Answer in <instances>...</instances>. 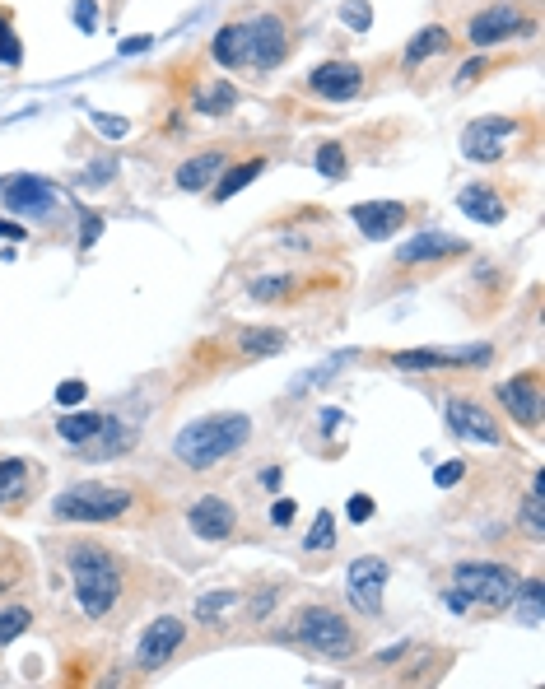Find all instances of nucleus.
I'll use <instances>...</instances> for the list:
<instances>
[{
  "mask_svg": "<svg viewBox=\"0 0 545 689\" xmlns=\"http://www.w3.org/2000/svg\"><path fill=\"white\" fill-rule=\"evenodd\" d=\"M247 438H252V415H233V410L201 415L173 433V457L191 471H210L219 461H229L238 447H247Z\"/></svg>",
  "mask_w": 545,
  "mask_h": 689,
  "instance_id": "f257e3e1",
  "label": "nucleus"
},
{
  "mask_svg": "<svg viewBox=\"0 0 545 689\" xmlns=\"http://www.w3.org/2000/svg\"><path fill=\"white\" fill-rule=\"evenodd\" d=\"M66 568H70V578H75V601H80L84 615H89V620H108L126 592L122 559L98 550V545H70Z\"/></svg>",
  "mask_w": 545,
  "mask_h": 689,
  "instance_id": "f03ea898",
  "label": "nucleus"
},
{
  "mask_svg": "<svg viewBox=\"0 0 545 689\" xmlns=\"http://www.w3.org/2000/svg\"><path fill=\"white\" fill-rule=\"evenodd\" d=\"M289 634H294V643H303L308 652L327 657V662H350L359 652L355 624L345 620L336 606H303L294 615V624H289Z\"/></svg>",
  "mask_w": 545,
  "mask_h": 689,
  "instance_id": "7ed1b4c3",
  "label": "nucleus"
},
{
  "mask_svg": "<svg viewBox=\"0 0 545 689\" xmlns=\"http://www.w3.org/2000/svg\"><path fill=\"white\" fill-rule=\"evenodd\" d=\"M131 503H136V489L94 485V480H84V485H70L66 494H56L52 517L56 522H84V527H98V522H122V517L131 513Z\"/></svg>",
  "mask_w": 545,
  "mask_h": 689,
  "instance_id": "20e7f679",
  "label": "nucleus"
},
{
  "mask_svg": "<svg viewBox=\"0 0 545 689\" xmlns=\"http://www.w3.org/2000/svg\"><path fill=\"white\" fill-rule=\"evenodd\" d=\"M518 582H522L518 568L490 564V559H462V564L452 568V587H457V592H462L471 606H485V610L513 606Z\"/></svg>",
  "mask_w": 545,
  "mask_h": 689,
  "instance_id": "39448f33",
  "label": "nucleus"
},
{
  "mask_svg": "<svg viewBox=\"0 0 545 689\" xmlns=\"http://www.w3.org/2000/svg\"><path fill=\"white\" fill-rule=\"evenodd\" d=\"M0 205H10L14 215H28V219L52 215L56 182H52V177H38V173H10V177H0Z\"/></svg>",
  "mask_w": 545,
  "mask_h": 689,
  "instance_id": "423d86ee",
  "label": "nucleus"
},
{
  "mask_svg": "<svg viewBox=\"0 0 545 689\" xmlns=\"http://www.w3.org/2000/svg\"><path fill=\"white\" fill-rule=\"evenodd\" d=\"M522 28H527V19H522L518 0H494V5H485L480 14L466 19V42L471 47H499V42H508Z\"/></svg>",
  "mask_w": 545,
  "mask_h": 689,
  "instance_id": "0eeeda50",
  "label": "nucleus"
},
{
  "mask_svg": "<svg viewBox=\"0 0 545 689\" xmlns=\"http://www.w3.org/2000/svg\"><path fill=\"white\" fill-rule=\"evenodd\" d=\"M187 527L196 541L224 545V541H233V531H238V508H233L224 494H201V499L187 508Z\"/></svg>",
  "mask_w": 545,
  "mask_h": 689,
  "instance_id": "6e6552de",
  "label": "nucleus"
},
{
  "mask_svg": "<svg viewBox=\"0 0 545 689\" xmlns=\"http://www.w3.org/2000/svg\"><path fill=\"white\" fill-rule=\"evenodd\" d=\"M289 56V28L280 14H257L247 24V66L275 70Z\"/></svg>",
  "mask_w": 545,
  "mask_h": 689,
  "instance_id": "1a4fd4ad",
  "label": "nucleus"
},
{
  "mask_svg": "<svg viewBox=\"0 0 545 689\" xmlns=\"http://www.w3.org/2000/svg\"><path fill=\"white\" fill-rule=\"evenodd\" d=\"M187 643V624L178 620V615H159V620L140 634L136 643V666H145V671H159V666H168L173 657H178V648Z\"/></svg>",
  "mask_w": 545,
  "mask_h": 689,
  "instance_id": "9d476101",
  "label": "nucleus"
},
{
  "mask_svg": "<svg viewBox=\"0 0 545 689\" xmlns=\"http://www.w3.org/2000/svg\"><path fill=\"white\" fill-rule=\"evenodd\" d=\"M387 578H392L387 559H378V554H364V559H355V564H350V578H345V596H350V606L364 610V615H378Z\"/></svg>",
  "mask_w": 545,
  "mask_h": 689,
  "instance_id": "9b49d317",
  "label": "nucleus"
},
{
  "mask_svg": "<svg viewBox=\"0 0 545 689\" xmlns=\"http://www.w3.org/2000/svg\"><path fill=\"white\" fill-rule=\"evenodd\" d=\"M443 415H448V429L457 433V438H476V443H485V447L504 443L499 419L480 406V401H471V396H448V410H443Z\"/></svg>",
  "mask_w": 545,
  "mask_h": 689,
  "instance_id": "f8f14e48",
  "label": "nucleus"
},
{
  "mask_svg": "<svg viewBox=\"0 0 545 689\" xmlns=\"http://www.w3.org/2000/svg\"><path fill=\"white\" fill-rule=\"evenodd\" d=\"M508 136H518V117H480L462 131V154L476 163H494L504 159Z\"/></svg>",
  "mask_w": 545,
  "mask_h": 689,
  "instance_id": "ddd939ff",
  "label": "nucleus"
},
{
  "mask_svg": "<svg viewBox=\"0 0 545 689\" xmlns=\"http://www.w3.org/2000/svg\"><path fill=\"white\" fill-rule=\"evenodd\" d=\"M308 89L327 103H350V98L364 94V66L355 61H322V66L308 70Z\"/></svg>",
  "mask_w": 545,
  "mask_h": 689,
  "instance_id": "4468645a",
  "label": "nucleus"
},
{
  "mask_svg": "<svg viewBox=\"0 0 545 689\" xmlns=\"http://www.w3.org/2000/svg\"><path fill=\"white\" fill-rule=\"evenodd\" d=\"M494 396H499V406L518 419L522 429H541V373H536V368L532 373H518V378L499 382Z\"/></svg>",
  "mask_w": 545,
  "mask_h": 689,
  "instance_id": "2eb2a0df",
  "label": "nucleus"
},
{
  "mask_svg": "<svg viewBox=\"0 0 545 689\" xmlns=\"http://www.w3.org/2000/svg\"><path fill=\"white\" fill-rule=\"evenodd\" d=\"M471 368V364H490V345H462V350H406L392 354V368L415 373V368Z\"/></svg>",
  "mask_w": 545,
  "mask_h": 689,
  "instance_id": "dca6fc26",
  "label": "nucleus"
},
{
  "mask_svg": "<svg viewBox=\"0 0 545 689\" xmlns=\"http://www.w3.org/2000/svg\"><path fill=\"white\" fill-rule=\"evenodd\" d=\"M448 257H466V243L452 238V233H415L410 243H401L396 252V266H434V261H448Z\"/></svg>",
  "mask_w": 545,
  "mask_h": 689,
  "instance_id": "f3484780",
  "label": "nucleus"
},
{
  "mask_svg": "<svg viewBox=\"0 0 545 689\" xmlns=\"http://www.w3.org/2000/svg\"><path fill=\"white\" fill-rule=\"evenodd\" d=\"M350 219H355V229L364 233L368 243H382V238H392V233L406 224L410 210L401 201H364L350 210Z\"/></svg>",
  "mask_w": 545,
  "mask_h": 689,
  "instance_id": "a211bd4d",
  "label": "nucleus"
},
{
  "mask_svg": "<svg viewBox=\"0 0 545 689\" xmlns=\"http://www.w3.org/2000/svg\"><path fill=\"white\" fill-rule=\"evenodd\" d=\"M131 443H136V429H131V424H122L117 415H108V424H103V429H98L89 443L75 447V452H80L84 461H108V457H122Z\"/></svg>",
  "mask_w": 545,
  "mask_h": 689,
  "instance_id": "6ab92c4d",
  "label": "nucleus"
},
{
  "mask_svg": "<svg viewBox=\"0 0 545 689\" xmlns=\"http://www.w3.org/2000/svg\"><path fill=\"white\" fill-rule=\"evenodd\" d=\"M224 163H229V154H224V149H201L196 159L178 163L173 182H178V191H205V187H215V177L224 173Z\"/></svg>",
  "mask_w": 545,
  "mask_h": 689,
  "instance_id": "aec40b11",
  "label": "nucleus"
},
{
  "mask_svg": "<svg viewBox=\"0 0 545 689\" xmlns=\"http://www.w3.org/2000/svg\"><path fill=\"white\" fill-rule=\"evenodd\" d=\"M457 210H462L466 219H476V224H504V201L494 196V187H485V182H471V187L457 191Z\"/></svg>",
  "mask_w": 545,
  "mask_h": 689,
  "instance_id": "412c9836",
  "label": "nucleus"
},
{
  "mask_svg": "<svg viewBox=\"0 0 545 689\" xmlns=\"http://www.w3.org/2000/svg\"><path fill=\"white\" fill-rule=\"evenodd\" d=\"M210 56H215L224 70L247 66V24H224L210 42Z\"/></svg>",
  "mask_w": 545,
  "mask_h": 689,
  "instance_id": "4be33fe9",
  "label": "nucleus"
},
{
  "mask_svg": "<svg viewBox=\"0 0 545 689\" xmlns=\"http://www.w3.org/2000/svg\"><path fill=\"white\" fill-rule=\"evenodd\" d=\"M103 424H108V415H103V410H66V415L56 419V433H61L70 447H80V443H89V438H94Z\"/></svg>",
  "mask_w": 545,
  "mask_h": 689,
  "instance_id": "5701e85b",
  "label": "nucleus"
},
{
  "mask_svg": "<svg viewBox=\"0 0 545 689\" xmlns=\"http://www.w3.org/2000/svg\"><path fill=\"white\" fill-rule=\"evenodd\" d=\"M285 331L280 326H243L238 331V350L252 354V359H261V354H280L285 350Z\"/></svg>",
  "mask_w": 545,
  "mask_h": 689,
  "instance_id": "b1692460",
  "label": "nucleus"
},
{
  "mask_svg": "<svg viewBox=\"0 0 545 689\" xmlns=\"http://www.w3.org/2000/svg\"><path fill=\"white\" fill-rule=\"evenodd\" d=\"M448 28L443 24H429V28H420L415 38L406 42V66H420V61H429V56H438V52H448Z\"/></svg>",
  "mask_w": 545,
  "mask_h": 689,
  "instance_id": "393cba45",
  "label": "nucleus"
},
{
  "mask_svg": "<svg viewBox=\"0 0 545 689\" xmlns=\"http://www.w3.org/2000/svg\"><path fill=\"white\" fill-rule=\"evenodd\" d=\"M233 108H238V89H233L229 80L205 84L201 94H196V112H201V117H229Z\"/></svg>",
  "mask_w": 545,
  "mask_h": 689,
  "instance_id": "a878e982",
  "label": "nucleus"
},
{
  "mask_svg": "<svg viewBox=\"0 0 545 689\" xmlns=\"http://www.w3.org/2000/svg\"><path fill=\"white\" fill-rule=\"evenodd\" d=\"M261 168H266V159H243V163H233V168H224V177H215V201L238 196L247 182H257Z\"/></svg>",
  "mask_w": 545,
  "mask_h": 689,
  "instance_id": "bb28decb",
  "label": "nucleus"
},
{
  "mask_svg": "<svg viewBox=\"0 0 545 689\" xmlns=\"http://www.w3.org/2000/svg\"><path fill=\"white\" fill-rule=\"evenodd\" d=\"M28 475H33V471H28V461H19V457L0 461V508L24 494V489H28Z\"/></svg>",
  "mask_w": 545,
  "mask_h": 689,
  "instance_id": "cd10ccee",
  "label": "nucleus"
},
{
  "mask_svg": "<svg viewBox=\"0 0 545 689\" xmlns=\"http://www.w3.org/2000/svg\"><path fill=\"white\" fill-rule=\"evenodd\" d=\"M289 294H294V280H289V275H261V280L247 284V298H252V303H285Z\"/></svg>",
  "mask_w": 545,
  "mask_h": 689,
  "instance_id": "c85d7f7f",
  "label": "nucleus"
},
{
  "mask_svg": "<svg viewBox=\"0 0 545 689\" xmlns=\"http://www.w3.org/2000/svg\"><path fill=\"white\" fill-rule=\"evenodd\" d=\"M541 578H527V582H518V624H527V629H536L541 624Z\"/></svg>",
  "mask_w": 545,
  "mask_h": 689,
  "instance_id": "c756f323",
  "label": "nucleus"
},
{
  "mask_svg": "<svg viewBox=\"0 0 545 689\" xmlns=\"http://www.w3.org/2000/svg\"><path fill=\"white\" fill-rule=\"evenodd\" d=\"M522 531L532 536V541H541L545 536V508H541V475L532 480V489H527V499H522Z\"/></svg>",
  "mask_w": 545,
  "mask_h": 689,
  "instance_id": "7c9ffc66",
  "label": "nucleus"
},
{
  "mask_svg": "<svg viewBox=\"0 0 545 689\" xmlns=\"http://www.w3.org/2000/svg\"><path fill=\"white\" fill-rule=\"evenodd\" d=\"M28 624H33V610L28 606H5L0 610V648H10L19 634H28Z\"/></svg>",
  "mask_w": 545,
  "mask_h": 689,
  "instance_id": "2f4dec72",
  "label": "nucleus"
},
{
  "mask_svg": "<svg viewBox=\"0 0 545 689\" xmlns=\"http://www.w3.org/2000/svg\"><path fill=\"white\" fill-rule=\"evenodd\" d=\"M24 61V42H19V33H14V24H10V14L0 10V66H19Z\"/></svg>",
  "mask_w": 545,
  "mask_h": 689,
  "instance_id": "473e14b6",
  "label": "nucleus"
},
{
  "mask_svg": "<svg viewBox=\"0 0 545 689\" xmlns=\"http://www.w3.org/2000/svg\"><path fill=\"white\" fill-rule=\"evenodd\" d=\"M331 545H336V517L322 508V513H317V522H313V531L303 536V550L317 554V550H331Z\"/></svg>",
  "mask_w": 545,
  "mask_h": 689,
  "instance_id": "72a5a7b5",
  "label": "nucleus"
},
{
  "mask_svg": "<svg viewBox=\"0 0 545 689\" xmlns=\"http://www.w3.org/2000/svg\"><path fill=\"white\" fill-rule=\"evenodd\" d=\"M233 601H238V592H205V596H196V620L210 624L215 615H224Z\"/></svg>",
  "mask_w": 545,
  "mask_h": 689,
  "instance_id": "f704fd0d",
  "label": "nucleus"
},
{
  "mask_svg": "<svg viewBox=\"0 0 545 689\" xmlns=\"http://www.w3.org/2000/svg\"><path fill=\"white\" fill-rule=\"evenodd\" d=\"M112 177H117V159H94L89 168L80 173V187L84 191H98V187H108Z\"/></svg>",
  "mask_w": 545,
  "mask_h": 689,
  "instance_id": "c9c22d12",
  "label": "nucleus"
},
{
  "mask_svg": "<svg viewBox=\"0 0 545 689\" xmlns=\"http://www.w3.org/2000/svg\"><path fill=\"white\" fill-rule=\"evenodd\" d=\"M341 19H345V28L368 33V24H373V5H368V0H345V5H341Z\"/></svg>",
  "mask_w": 545,
  "mask_h": 689,
  "instance_id": "e433bc0d",
  "label": "nucleus"
},
{
  "mask_svg": "<svg viewBox=\"0 0 545 689\" xmlns=\"http://www.w3.org/2000/svg\"><path fill=\"white\" fill-rule=\"evenodd\" d=\"M317 168H322L327 177H345V168H350V163H345V149L341 145H322L317 149Z\"/></svg>",
  "mask_w": 545,
  "mask_h": 689,
  "instance_id": "4c0bfd02",
  "label": "nucleus"
},
{
  "mask_svg": "<svg viewBox=\"0 0 545 689\" xmlns=\"http://www.w3.org/2000/svg\"><path fill=\"white\" fill-rule=\"evenodd\" d=\"M89 122H94L98 136H108V140H117V136H126V131H131V122H126V117H103V112H89Z\"/></svg>",
  "mask_w": 545,
  "mask_h": 689,
  "instance_id": "58836bf2",
  "label": "nucleus"
},
{
  "mask_svg": "<svg viewBox=\"0 0 545 689\" xmlns=\"http://www.w3.org/2000/svg\"><path fill=\"white\" fill-rule=\"evenodd\" d=\"M84 396H89V387H84L80 378H70V382H61V387H56V406H66V410H75L84 401Z\"/></svg>",
  "mask_w": 545,
  "mask_h": 689,
  "instance_id": "ea45409f",
  "label": "nucleus"
},
{
  "mask_svg": "<svg viewBox=\"0 0 545 689\" xmlns=\"http://www.w3.org/2000/svg\"><path fill=\"white\" fill-rule=\"evenodd\" d=\"M80 224H84V229H80V247L89 252V247L98 243V233H103V215H94V210H80Z\"/></svg>",
  "mask_w": 545,
  "mask_h": 689,
  "instance_id": "a19ab883",
  "label": "nucleus"
},
{
  "mask_svg": "<svg viewBox=\"0 0 545 689\" xmlns=\"http://www.w3.org/2000/svg\"><path fill=\"white\" fill-rule=\"evenodd\" d=\"M462 475H466V461H443V466L434 471V485L438 489H452L457 480H462Z\"/></svg>",
  "mask_w": 545,
  "mask_h": 689,
  "instance_id": "79ce46f5",
  "label": "nucleus"
},
{
  "mask_svg": "<svg viewBox=\"0 0 545 689\" xmlns=\"http://www.w3.org/2000/svg\"><path fill=\"white\" fill-rule=\"evenodd\" d=\"M345 513H350V522H359V527H364V522H368V517H373V513H378V503H373V499H368V494H355V499H350V503H345Z\"/></svg>",
  "mask_w": 545,
  "mask_h": 689,
  "instance_id": "37998d69",
  "label": "nucleus"
},
{
  "mask_svg": "<svg viewBox=\"0 0 545 689\" xmlns=\"http://www.w3.org/2000/svg\"><path fill=\"white\" fill-rule=\"evenodd\" d=\"M75 24H80L84 33H94L98 28V5L94 0H75Z\"/></svg>",
  "mask_w": 545,
  "mask_h": 689,
  "instance_id": "c03bdc74",
  "label": "nucleus"
},
{
  "mask_svg": "<svg viewBox=\"0 0 545 689\" xmlns=\"http://www.w3.org/2000/svg\"><path fill=\"white\" fill-rule=\"evenodd\" d=\"M294 517H299V503H294V499H280V503L271 508V522H275V527H289Z\"/></svg>",
  "mask_w": 545,
  "mask_h": 689,
  "instance_id": "a18cd8bd",
  "label": "nucleus"
},
{
  "mask_svg": "<svg viewBox=\"0 0 545 689\" xmlns=\"http://www.w3.org/2000/svg\"><path fill=\"white\" fill-rule=\"evenodd\" d=\"M485 66H490L485 56H476V61H466V66L457 70V84H471V80H480V75H485Z\"/></svg>",
  "mask_w": 545,
  "mask_h": 689,
  "instance_id": "49530a36",
  "label": "nucleus"
},
{
  "mask_svg": "<svg viewBox=\"0 0 545 689\" xmlns=\"http://www.w3.org/2000/svg\"><path fill=\"white\" fill-rule=\"evenodd\" d=\"M0 238H5V243H24V238H28V229H19L14 219H5V215H0Z\"/></svg>",
  "mask_w": 545,
  "mask_h": 689,
  "instance_id": "de8ad7c7",
  "label": "nucleus"
},
{
  "mask_svg": "<svg viewBox=\"0 0 545 689\" xmlns=\"http://www.w3.org/2000/svg\"><path fill=\"white\" fill-rule=\"evenodd\" d=\"M154 47V38H145V33H140V38H126L122 42V56H136V52H150Z\"/></svg>",
  "mask_w": 545,
  "mask_h": 689,
  "instance_id": "09e8293b",
  "label": "nucleus"
},
{
  "mask_svg": "<svg viewBox=\"0 0 545 689\" xmlns=\"http://www.w3.org/2000/svg\"><path fill=\"white\" fill-rule=\"evenodd\" d=\"M443 596H448V610H452V615H466V610H471V601H466L457 587H452V592H443Z\"/></svg>",
  "mask_w": 545,
  "mask_h": 689,
  "instance_id": "8fccbe9b",
  "label": "nucleus"
},
{
  "mask_svg": "<svg viewBox=\"0 0 545 689\" xmlns=\"http://www.w3.org/2000/svg\"><path fill=\"white\" fill-rule=\"evenodd\" d=\"M261 485H266V489H280V466H266V471H261Z\"/></svg>",
  "mask_w": 545,
  "mask_h": 689,
  "instance_id": "3c124183",
  "label": "nucleus"
},
{
  "mask_svg": "<svg viewBox=\"0 0 545 689\" xmlns=\"http://www.w3.org/2000/svg\"><path fill=\"white\" fill-rule=\"evenodd\" d=\"M275 606V592H261V601H257V606H252V615H266V610H271Z\"/></svg>",
  "mask_w": 545,
  "mask_h": 689,
  "instance_id": "603ef678",
  "label": "nucleus"
}]
</instances>
